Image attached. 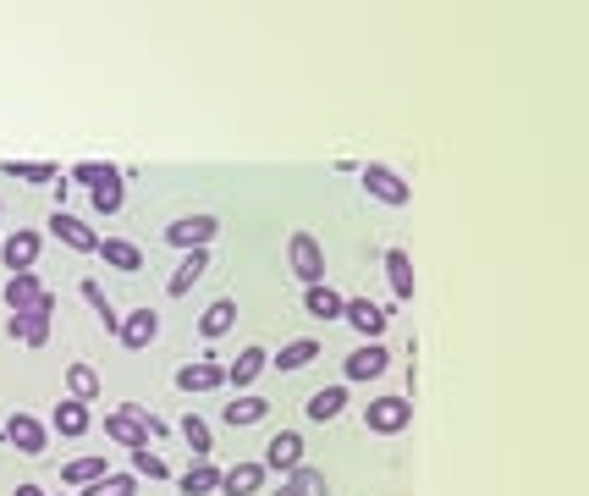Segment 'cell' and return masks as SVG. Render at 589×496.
<instances>
[{"instance_id":"obj_18","label":"cell","mask_w":589,"mask_h":496,"mask_svg":"<svg viewBox=\"0 0 589 496\" xmlns=\"http://www.w3.org/2000/svg\"><path fill=\"white\" fill-rule=\"evenodd\" d=\"M0 298H7V309H12V314H23V309H34V303L45 298V287H39V276H34V271H17V276H7Z\"/></svg>"},{"instance_id":"obj_23","label":"cell","mask_w":589,"mask_h":496,"mask_svg":"<svg viewBox=\"0 0 589 496\" xmlns=\"http://www.w3.org/2000/svg\"><path fill=\"white\" fill-rule=\"evenodd\" d=\"M342 408H348V386H319V392L303 402V413H309L314 425H330V420H336V413H342Z\"/></svg>"},{"instance_id":"obj_22","label":"cell","mask_w":589,"mask_h":496,"mask_svg":"<svg viewBox=\"0 0 589 496\" xmlns=\"http://www.w3.org/2000/svg\"><path fill=\"white\" fill-rule=\"evenodd\" d=\"M100 260H105L111 271H122V276H138V271H143V255H138L127 237H100Z\"/></svg>"},{"instance_id":"obj_12","label":"cell","mask_w":589,"mask_h":496,"mask_svg":"<svg viewBox=\"0 0 589 496\" xmlns=\"http://www.w3.org/2000/svg\"><path fill=\"white\" fill-rule=\"evenodd\" d=\"M45 232H55V237H61V243L72 248V255H100V237H95L89 226H83L77 215H66V210H55Z\"/></svg>"},{"instance_id":"obj_27","label":"cell","mask_w":589,"mask_h":496,"mask_svg":"<svg viewBox=\"0 0 589 496\" xmlns=\"http://www.w3.org/2000/svg\"><path fill=\"white\" fill-rule=\"evenodd\" d=\"M0 172H7V177H17V183H61V172H55V165L50 160H0Z\"/></svg>"},{"instance_id":"obj_24","label":"cell","mask_w":589,"mask_h":496,"mask_svg":"<svg viewBox=\"0 0 589 496\" xmlns=\"http://www.w3.org/2000/svg\"><path fill=\"white\" fill-rule=\"evenodd\" d=\"M177 386L183 392H221L226 386V364H183L177 370Z\"/></svg>"},{"instance_id":"obj_13","label":"cell","mask_w":589,"mask_h":496,"mask_svg":"<svg viewBox=\"0 0 589 496\" xmlns=\"http://www.w3.org/2000/svg\"><path fill=\"white\" fill-rule=\"evenodd\" d=\"M386 364H391V354L380 348V343H364V348H353L348 354V364H342V386H353V381H375V375H386Z\"/></svg>"},{"instance_id":"obj_28","label":"cell","mask_w":589,"mask_h":496,"mask_svg":"<svg viewBox=\"0 0 589 496\" xmlns=\"http://www.w3.org/2000/svg\"><path fill=\"white\" fill-rule=\"evenodd\" d=\"M177 491L183 496H210V491H221V469L204 458V463H188V474L177 480Z\"/></svg>"},{"instance_id":"obj_5","label":"cell","mask_w":589,"mask_h":496,"mask_svg":"<svg viewBox=\"0 0 589 496\" xmlns=\"http://www.w3.org/2000/svg\"><path fill=\"white\" fill-rule=\"evenodd\" d=\"M39 248H45V237H39V232H28V226H17V232H0V265H7L12 276H17V271H34Z\"/></svg>"},{"instance_id":"obj_26","label":"cell","mask_w":589,"mask_h":496,"mask_svg":"<svg viewBox=\"0 0 589 496\" xmlns=\"http://www.w3.org/2000/svg\"><path fill=\"white\" fill-rule=\"evenodd\" d=\"M386 276H391V293L408 303L413 287H418V282H413V260H408V248H386Z\"/></svg>"},{"instance_id":"obj_35","label":"cell","mask_w":589,"mask_h":496,"mask_svg":"<svg viewBox=\"0 0 589 496\" xmlns=\"http://www.w3.org/2000/svg\"><path fill=\"white\" fill-rule=\"evenodd\" d=\"M133 474H138V480H165L172 469H165V458H160L154 447H133Z\"/></svg>"},{"instance_id":"obj_11","label":"cell","mask_w":589,"mask_h":496,"mask_svg":"<svg viewBox=\"0 0 589 496\" xmlns=\"http://www.w3.org/2000/svg\"><path fill=\"white\" fill-rule=\"evenodd\" d=\"M7 442H12L23 458H39V452H45V442H50V431L34 420V413H23V408H17L12 420H7Z\"/></svg>"},{"instance_id":"obj_4","label":"cell","mask_w":589,"mask_h":496,"mask_svg":"<svg viewBox=\"0 0 589 496\" xmlns=\"http://www.w3.org/2000/svg\"><path fill=\"white\" fill-rule=\"evenodd\" d=\"M364 425H369L375 436H402V431L413 425V402H408V397H375V402L364 408Z\"/></svg>"},{"instance_id":"obj_29","label":"cell","mask_w":589,"mask_h":496,"mask_svg":"<svg viewBox=\"0 0 589 496\" xmlns=\"http://www.w3.org/2000/svg\"><path fill=\"white\" fill-rule=\"evenodd\" d=\"M77 293H83V303H89V309L105 320V331H116V320H122V314H116V303L105 298V287H100L95 276H83V282H77Z\"/></svg>"},{"instance_id":"obj_3","label":"cell","mask_w":589,"mask_h":496,"mask_svg":"<svg viewBox=\"0 0 589 496\" xmlns=\"http://www.w3.org/2000/svg\"><path fill=\"white\" fill-rule=\"evenodd\" d=\"M287 260H292V276H298L303 287H319V282H325V248H319L314 232H292V237H287Z\"/></svg>"},{"instance_id":"obj_20","label":"cell","mask_w":589,"mask_h":496,"mask_svg":"<svg viewBox=\"0 0 589 496\" xmlns=\"http://www.w3.org/2000/svg\"><path fill=\"white\" fill-rule=\"evenodd\" d=\"M231 325H237V298H215V303L199 314V337H204V343H221Z\"/></svg>"},{"instance_id":"obj_34","label":"cell","mask_w":589,"mask_h":496,"mask_svg":"<svg viewBox=\"0 0 589 496\" xmlns=\"http://www.w3.org/2000/svg\"><path fill=\"white\" fill-rule=\"evenodd\" d=\"M83 496H138V474H100L95 485H83Z\"/></svg>"},{"instance_id":"obj_7","label":"cell","mask_w":589,"mask_h":496,"mask_svg":"<svg viewBox=\"0 0 589 496\" xmlns=\"http://www.w3.org/2000/svg\"><path fill=\"white\" fill-rule=\"evenodd\" d=\"M359 177H364L369 199H380V204H391V210H402V204L413 199V188H408V183H402V177L391 172V165H364Z\"/></svg>"},{"instance_id":"obj_9","label":"cell","mask_w":589,"mask_h":496,"mask_svg":"<svg viewBox=\"0 0 589 496\" xmlns=\"http://www.w3.org/2000/svg\"><path fill=\"white\" fill-rule=\"evenodd\" d=\"M215 232H221L215 215H183V221L165 226V243H172V248H210Z\"/></svg>"},{"instance_id":"obj_31","label":"cell","mask_w":589,"mask_h":496,"mask_svg":"<svg viewBox=\"0 0 589 496\" xmlns=\"http://www.w3.org/2000/svg\"><path fill=\"white\" fill-rule=\"evenodd\" d=\"M330 485H325V474L319 469H292L287 480H281V491L276 496H325Z\"/></svg>"},{"instance_id":"obj_37","label":"cell","mask_w":589,"mask_h":496,"mask_svg":"<svg viewBox=\"0 0 589 496\" xmlns=\"http://www.w3.org/2000/svg\"><path fill=\"white\" fill-rule=\"evenodd\" d=\"M12 496H45V491H39V485H17Z\"/></svg>"},{"instance_id":"obj_32","label":"cell","mask_w":589,"mask_h":496,"mask_svg":"<svg viewBox=\"0 0 589 496\" xmlns=\"http://www.w3.org/2000/svg\"><path fill=\"white\" fill-rule=\"evenodd\" d=\"M319 359V343L314 337H298V343H287L281 354H276V370H303V364H314Z\"/></svg>"},{"instance_id":"obj_36","label":"cell","mask_w":589,"mask_h":496,"mask_svg":"<svg viewBox=\"0 0 589 496\" xmlns=\"http://www.w3.org/2000/svg\"><path fill=\"white\" fill-rule=\"evenodd\" d=\"M66 386H72V397H77V402H89V397L100 392V375H95L89 364H72V370H66Z\"/></svg>"},{"instance_id":"obj_2","label":"cell","mask_w":589,"mask_h":496,"mask_svg":"<svg viewBox=\"0 0 589 496\" xmlns=\"http://www.w3.org/2000/svg\"><path fill=\"white\" fill-rule=\"evenodd\" d=\"M50 314H55V298L45 293L34 309H23V314L7 320V337L23 343V348H45V343H50Z\"/></svg>"},{"instance_id":"obj_6","label":"cell","mask_w":589,"mask_h":496,"mask_svg":"<svg viewBox=\"0 0 589 496\" xmlns=\"http://www.w3.org/2000/svg\"><path fill=\"white\" fill-rule=\"evenodd\" d=\"M154 337H160V314H154V309H133V314L116 320V343H122L127 354H143Z\"/></svg>"},{"instance_id":"obj_30","label":"cell","mask_w":589,"mask_h":496,"mask_svg":"<svg viewBox=\"0 0 589 496\" xmlns=\"http://www.w3.org/2000/svg\"><path fill=\"white\" fill-rule=\"evenodd\" d=\"M100 474H111V463H105L100 452H89V458H72V463L61 469V480H66V485H95Z\"/></svg>"},{"instance_id":"obj_17","label":"cell","mask_w":589,"mask_h":496,"mask_svg":"<svg viewBox=\"0 0 589 496\" xmlns=\"http://www.w3.org/2000/svg\"><path fill=\"white\" fill-rule=\"evenodd\" d=\"M72 183H83L89 194H116L122 188V172H116V165H100V160H77L72 165Z\"/></svg>"},{"instance_id":"obj_8","label":"cell","mask_w":589,"mask_h":496,"mask_svg":"<svg viewBox=\"0 0 589 496\" xmlns=\"http://www.w3.org/2000/svg\"><path fill=\"white\" fill-rule=\"evenodd\" d=\"M265 474H292V469H303V436L298 431H281V436H271V447H265Z\"/></svg>"},{"instance_id":"obj_16","label":"cell","mask_w":589,"mask_h":496,"mask_svg":"<svg viewBox=\"0 0 589 496\" xmlns=\"http://www.w3.org/2000/svg\"><path fill=\"white\" fill-rule=\"evenodd\" d=\"M265 370H271V354H265V348H242V354L226 364V386H237V392H242V386H254Z\"/></svg>"},{"instance_id":"obj_19","label":"cell","mask_w":589,"mask_h":496,"mask_svg":"<svg viewBox=\"0 0 589 496\" xmlns=\"http://www.w3.org/2000/svg\"><path fill=\"white\" fill-rule=\"evenodd\" d=\"M204 271H210V248H188L183 265H177V276L165 282V293H172V298H188V293H193V282H199Z\"/></svg>"},{"instance_id":"obj_38","label":"cell","mask_w":589,"mask_h":496,"mask_svg":"<svg viewBox=\"0 0 589 496\" xmlns=\"http://www.w3.org/2000/svg\"><path fill=\"white\" fill-rule=\"evenodd\" d=\"M0 232H7V226H0Z\"/></svg>"},{"instance_id":"obj_14","label":"cell","mask_w":589,"mask_h":496,"mask_svg":"<svg viewBox=\"0 0 589 496\" xmlns=\"http://www.w3.org/2000/svg\"><path fill=\"white\" fill-rule=\"evenodd\" d=\"M221 491H226V496H260V491H265V463H260V458L231 463V469L221 474Z\"/></svg>"},{"instance_id":"obj_21","label":"cell","mask_w":589,"mask_h":496,"mask_svg":"<svg viewBox=\"0 0 589 496\" xmlns=\"http://www.w3.org/2000/svg\"><path fill=\"white\" fill-rule=\"evenodd\" d=\"M265 413H271V402H265V397H248V392H242V397H231V402L221 408V420H226L231 431H248V425H260Z\"/></svg>"},{"instance_id":"obj_25","label":"cell","mask_w":589,"mask_h":496,"mask_svg":"<svg viewBox=\"0 0 589 496\" xmlns=\"http://www.w3.org/2000/svg\"><path fill=\"white\" fill-rule=\"evenodd\" d=\"M342 293H330L325 282L319 287H303V309H309V320H342Z\"/></svg>"},{"instance_id":"obj_10","label":"cell","mask_w":589,"mask_h":496,"mask_svg":"<svg viewBox=\"0 0 589 496\" xmlns=\"http://www.w3.org/2000/svg\"><path fill=\"white\" fill-rule=\"evenodd\" d=\"M89 425H95V413H89V402H77V397H61V402H55V413H50V431H55V436H66V442L89 436Z\"/></svg>"},{"instance_id":"obj_1","label":"cell","mask_w":589,"mask_h":496,"mask_svg":"<svg viewBox=\"0 0 589 496\" xmlns=\"http://www.w3.org/2000/svg\"><path fill=\"white\" fill-rule=\"evenodd\" d=\"M160 431H165V425L154 420V413H149L143 402H122V408L105 413V436H111L116 447H127V452H133V447H149Z\"/></svg>"},{"instance_id":"obj_33","label":"cell","mask_w":589,"mask_h":496,"mask_svg":"<svg viewBox=\"0 0 589 496\" xmlns=\"http://www.w3.org/2000/svg\"><path fill=\"white\" fill-rule=\"evenodd\" d=\"M183 442H188V452H193V463H204L215 447H210V425L199 420V413H188V420H183Z\"/></svg>"},{"instance_id":"obj_15","label":"cell","mask_w":589,"mask_h":496,"mask_svg":"<svg viewBox=\"0 0 589 496\" xmlns=\"http://www.w3.org/2000/svg\"><path fill=\"white\" fill-rule=\"evenodd\" d=\"M342 320L359 331V337H369V343H380V331H386V309H375L369 298H348L342 303Z\"/></svg>"}]
</instances>
